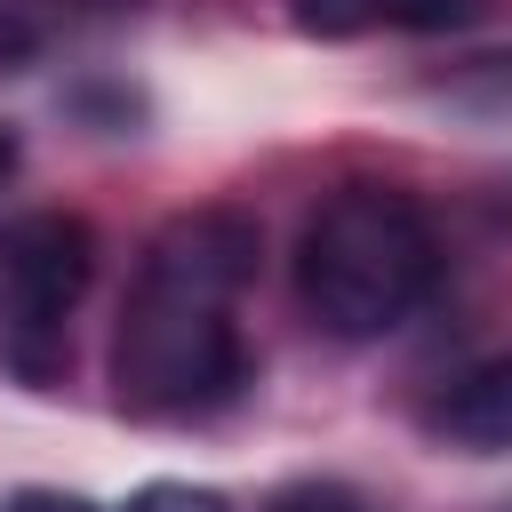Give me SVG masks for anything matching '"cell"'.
Segmentation results:
<instances>
[{
    "label": "cell",
    "instance_id": "8",
    "mask_svg": "<svg viewBox=\"0 0 512 512\" xmlns=\"http://www.w3.org/2000/svg\"><path fill=\"white\" fill-rule=\"evenodd\" d=\"M464 16V0H384V16L376 24H408V32H440V24H456Z\"/></svg>",
    "mask_w": 512,
    "mask_h": 512
},
{
    "label": "cell",
    "instance_id": "4",
    "mask_svg": "<svg viewBox=\"0 0 512 512\" xmlns=\"http://www.w3.org/2000/svg\"><path fill=\"white\" fill-rule=\"evenodd\" d=\"M432 432H440V440H456V448H472V456L512 448V352H504V360L464 368V376L432 400Z\"/></svg>",
    "mask_w": 512,
    "mask_h": 512
},
{
    "label": "cell",
    "instance_id": "1",
    "mask_svg": "<svg viewBox=\"0 0 512 512\" xmlns=\"http://www.w3.org/2000/svg\"><path fill=\"white\" fill-rule=\"evenodd\" d=\"M248 272H256L248 216L200 208L160 224L112 344V400L128 416H208L248 384V352L232 328V296L248 288Z\"/></svg>",
    "mask_w": 512,
    "mask_h": 512
},
{
    "label": "cell",
    "instance_id": "9",
    "mask_svg": "<svg viewBox=\"0 0 512 512\" xmlns=\"http://www.w3.org/2000/svg\"><path fill=\"white\" fill-rule=\"evenodd\" d=\"M0 512H96V504H80V496H64V488H24V496H8Z\"/></svg>",
    "mask_w": 512,
    "mask_h": 512
},
{
    "label": "cell",
    "instance_id": "2",
    "mask_svg": "<svg viewBox=\"0 0 512 512\" xmlns=\"http://www.w3.org/2000/svg\"><path fill=\"white\" fill-rule=\"evenodd\" d=\"M440 272V240L424 224V208L408 192L384 184H352L336 192L296 248V296L328 336H392Z\"/></svg>",
    "mask_w": 512,
    "mask_h": 512
},
{
    "label": "cell",
    "instance_id": "10",
    "mask_svg": "<svg viewBox=\"0 0 512 512\" xmlns=\"http://www.w3.org/2000/svg\"><path fill=\"white\" fill-rule=\"evenodd\" d=\"M8 168H16V136L0 128V176H8Z\"/></svg>",
    "mask_w": 512,
    "mask_h": 512
},
{
    "label": "cell",
    "instance_id": "6",
    "mask_svg": "<svg viewBox=\"0 0 512 512\" xmlns=\"http://www.w3.org/2000/svg\"><path fill=\"white\" fill-rule=\"evenodd\" d=\"M128 512H232L216 488H192V480H152L128 496Z\"/></svg>",
    "mask_w": 512,
    "mask_h": 512
},
{
    "label": "cell",
    "instance_id": "3",
    "mask_svg": "<svg viewBox=\"0 0 512 512\" xmlns=\"http://www.w3.org/2000/svg\"><path fill=\"white\" fill-rule=\"evenodd\" d=\"M88 280H96V232L80 216L48 208L0 232V320H8V360L24 384H48L64 368V328Z\"/></svg>",
    "mask_w": 512,
    "mask_h": 512
},
{
    "label": "cell",
    "instance_id": "7",
    "mask_svg": "<svg viewBox=\"0 0 512 512\" xmlns=\"http://www.w3.org/2000/svg\"><path fill=\"white\" fill-rule=\"evenodd\" d=\"M376 16H384V0H296V24L304 32H360Z\"/></svg>",
    "mask_w": 512,
    "mask_h": 512
},
{
    "label": "cell",
    "instance_id": "5",
    "mask_svg": "<svg viewBox=\"0 0 512 512\" xmlns=\"http://www.w3.org/2000/svg\"><path fill=\"white\" fill-rule=\"evenodd\" d=\"M272 512H376L368 496H352L344 480H288L272 496Z\"/></svg>",
    "mask_w": 512,
    "mask_h": 512
}]
</instances>
